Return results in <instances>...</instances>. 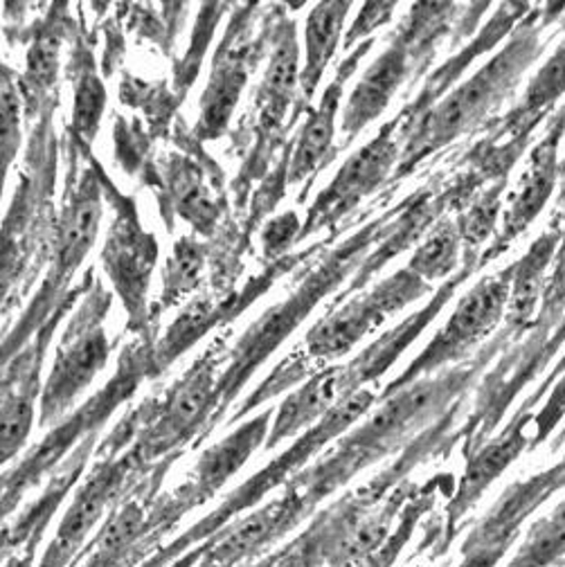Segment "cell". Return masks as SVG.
I'll use <instances>...</instances> for the list:
<instances>
[{
    "mask_svg": "<svg viewBox=\"0 0 565 567\" xmlns=\"http://www.w3.org/2000/svg\"><path fill=\"white\" fill-rule=\"evenodd\" d=\"M510 338L503 333L477 357L453 370L423 377L392 394L381 396V405L340 440L325 457L296 475V482L320 505L363 468L377 464L401 446L414 444L433 423H440L455 410L460 396L475 383L493 353Z\"/></svg>",
    "mask_w": 565,
    "mask_h": 567,
    "instance_id": "1",
    "label": "cell"
},
{
    "mask_svg": "<svg viewBox=\"0 0 565 567\" xmlns=\"http://www.w3.org/2000/svg\"><path fill=\"white\" fill-rule=\"evenodd\" d=\"M471 270L473 268L466 266L455 279H449L427 307L403 320L392 331L383 333L379 340L366 347L357 359H351L345 365L316 372L309 381L302 383V388L289 394V399L277 408L266 449H275L285 440L311 431L318 421H322L345 399L366 390L368 383H374L379 377H383L401 353L421 336V331L438 318V313L451 300L464 277L471 275Z\"/></svg>",
    "mask_w": 565,
    "mask_h": 567,
    "instance_id": "2",
    "label": "cell"
},
{
    "mask_svg": "<svg viewBox=\"0 0 565 567\" xmlns=\"http://www.w3.org/2000/svg\"><path fill=\"white\" fill-rule=\"evenodd\" d=\"M538 17L541 12H534L532 21L518 25L514 39L486 65H482L469 82L458 86L444 102L417 120L414 128L405 133V147L399 163L401 176L410 174L414 165L446 147L462 133L471 131L493 109L503 104V100L516 89L525 70L543 52V28L536 23Z\"/></svg>",
    "mask_w": 565,
    "mask_h": 567,
    "instance_id": "3",
    "label": "cell"
},
{
    "mask_svg": "<svg viewBox=\"0 0 565 567\" xmlns=\"http://www.w3.org/2000/svg\"><path fill=\"white\" fill-rule=\"evenodd\" d=\"M377 399H381V394H377L370 388L345 399L322 421H318L311 431H307L289 451H285L268 466H264L259 473H255L248 482H244L237 491H233L215 512L207 514L196 525H192L172 543L163 545L140 567H170L185 551L207 540L209 536H215L226 525L244 516L248 509L257 507L266 498L268 491L277 488L279 484H289L298 473H302V468L309 464L311 457H316L327 444H331L338 435L349 431L361 416H366L374 408Z\"/></svg>",
    "mask_w": 565,
    "mask_h": 567,
    "instance_id": "4",
    "label": "cell"
},
{
    "mask_svg": "<svg viewBox=\"0 0 565 567\" xmlns=\"http://www.w3.org/2000/svg\"><path fill=\"white\" fill-rule=\"evenodd\" d=\"M150 340L135 342L122 351L115 377L82 408H78L68 419L59 421L54 429L34 446L21 464L6 471L3 480V514L10 518L25 493L34 488L50 471H56L68 455L91 437H97L109 416L126 403L140 388V383L154 377Z\"/></svg>",
    "mask_w": 565,
    "mask_h": 567,
    "instance_id": "5",
    "label": "cell"
},
{
    "mask_svg": "<svg viewBox=\"0 0 565 567\" xmlns=\"http://www.w3.org/2000/svg\"><path fill=\"white\" fill-rule=\"evenodd\" d=\"M431 284L412 275L408 268L399 270L370 293H363L322 318L302 340V347L287 357L270 374L273 383L285 392L307 379L314 363L338 361L355 349L368 333L381 327L388 318L399 313L417 298L427 296Z\"/></svg>",
    "mask_w": 565,
    "mask_h": 567,
    "instance_id": "6",
    "label": "cell"
},
{
    "mask_svg": "<svg viewBox=\"0 0 565 567\" xmlns=\"http://www.w3.org/2000/svg\"><path fill=\"white\" fill-rule=\"evenodd\" d=\"M170 464L145 468L129 451L117 457H100L95 468L78 488L73 503L63 514L56 534L37 567H70L86 549L91 534L111 516L129 495L150 482H161Z\"/></svg>",
    "mask_w": 565,
    "mask_h": 567,
    "instance_id": "7",
    "label": "cell"
},
{
    "mask_svg": "<svg viewBox=\"0 0 565 567\" xmlns=\"http://www.w3.org/2000/svg\"><path fill=\"white\" fill-rule=\"evenodd\" d=\"M316 503L298 484L289 482L285 495L239 516L215 536L198 543L172 565L176 567H246L270 551L275 545L296 532L316 512Z\"/></svg>",
    "mask_w": 565,
    "mask_h": 567,
    "instance_id": "8",
    "label": "cell"
},
{
    "mask_svg": "<svg viewBox=\"0 0 565 567\" xmlns=\"http://www.w3.org/2000/svg\"><path fill=\"white\" fill-rule=\"evenodd\" d=\"M109 309L111 298L97 291L86 298L65 327L50 377L41 392L39 423L43 429L63 421L70 408L78 403L109 363L111 342L104 327Z\"/></svg>",
    "mask_w": 565,
    "mask_h": 567,
    "instance_id": "9",
    "label": "cell"
},
{
    "mask_svg": "<svg viewBox=\"0 0 565 567\" xmlns=\"http://www.w3.org/2000/svg\"><path fill=\"white\" fill-rule=\"evenodd\" d=\"M510 293H512V268L493 277L480 279L475 287L460 300L458 309L453 311L449 322L438 331V336L429 342V347L419 353L399 379H394L381 392V396L392 394L423 377L440 372L449 363L464 359L477 342H482L493 329L499 327V322L507 313Z\"/></svg>",
    "mask_w": 565,
    "mask_h": 567,
    "instance_id": "10",
    "label": "cell"
},
{
    "mask_svg": "<svg viewBox=\"0 0 565 567\" xmlns=\"http://www.w3.org/2000/svg\"><path fill=\"white\" fill-rule=\"evenodd\" d=\"M102 219V203L100 192L91 176L84 178L78 196L65 207V215L61 219L59 237L54 241V264L52 272L45 281L41 296L28 309L23 320L17 324L12 333L6 336V361L14 359L17 353L48 324L50 309L54 307L56 296L63 291L68 284L70 272H75L78 266L84 261L86 252L93 248Z\"/></svg>",
    "mask_w": 565,
    "mask_h": 567,
    "instance_id": "11",
    "label": "cell"
},
{
    "mask_svg": "<svg viewBox=\"0 0 565 567\" xmlns=\"http://www.w3.org/2000/svg\"><path fill=\"white\" fill-rule=\"evenodd\" d=\"M397 124L399 120L388 124L381 135L368 142L361 152H357L340 167L331 185L314 203L309 221L302 228V237L333 226L390 176L392 167L401 163L403 154L394 137Z\"/></svg>",
    "mask_w": 565,
    "mask_h": 567,
    "instance_id": "12",
    "label": "cell"
},
{
    "mask_svg": "<svg viewBox=\"0 0 565 567\" xmlns=\"http://www.w3.org/2000/svg\"><path fill=\"white\" fill-rule=\"evenodd\" d=\"M270 425L273 410H264L244 425H239L233 435L224 437L215 446H209L194 464L187 480L174 493H170L167 498H163L170 512L178 520H183L192 509H198L215 498L224 484L233 475H237L239 468L250 460V455L259 446H266Z\"/></svg>",
    "mask_w": 565,
    "mask_h": 567,
    "instance_id": "13",
    "label": "cell"
},
{
    "mask_svg": "<svg viewBox=\"0 0 565 567\" xmlns=\"http://www.w3.org/2000/svg\"><path fill=\"white\" fill-rule=\"evenodd\" d=\"M95 449V437L80 444L50 477L45 491L25 507L14 520L6 523L3 529V567H37V547L50 527L54 514L59 512L65 495L82 477L91 453Z\"/></svg>",
    "mask_w": 565,
    "mask_h": 567,
    "instance_id": "14",
    "label": "cell"
},
{
    "mask_svg": "<svg viewBox=\"0 0 565 567\" xmlns=\"http://www.w3.org/2000/svg\"><path fill=\"white\" fill-rule=\"evenodd\" d=\"M156 261L154 239L137 228L133 217L115 221L104 248V268L129 311V329L147 333V287Z\"/></svg>",
    "mask_w": 565,
    "mask_h": 567,
    "instance_id": "15",
    "label": "cell"
},
{
    "mask_svg": "<svg viewBox=\"0 0 565 567\" xmlns=\"http://www.w3.org/2000/svg\"><path fill=\"white\" fill-rule=\"evenodd\" d=\"M565 135V111L558 113V117L549 124L547 135L538 142L536 150L530 156V165L525 174L521 176V183L516 192L510 198V207L503 224V235L499 237L496 246H493L480 264H486V259L501 255L516 237H521L532 221L541 215L545 203L549 200L554 185L561 176V161H558V145Z\"/></svg>",
    "mask_w": 565,
    "mask_h": 567,
    "instance_id": "16",
    "label": "cell"
},
{
    "mask_svg": "<svg viewBox=\"0 0 565 567\" xmlns=\"http://www.w3.org/2000/svg\"><path fill=\"white\" fill-rule=\"evenodd\" d=\"M414 48L403 39V34L388 45V50L366 70V75L349 95L342 115L345 142L355 140L370 122H374L392 102L394 93L410 73Z\"/></svg>",
    "mask_w": 565,
    "mask_h": 567,
    "instance_id": "17",
    "label": "cell"
},
{
    "mask_svg": "<svg viewBox=\"0 0 565 567\" xmlns=\"http://www.w3.org/2000/svg\"><path fill=\"white\" fill-rule=\"evenodd\" d=\"M563 237L561 226H552L543 233L530 248V252L512 266V293L507 305V329L503 331L507 338L521 336L527 327H532L536 318V309L543 302L545 293V272L554 264L558 244Z\"/></svg>",
    "mask_w": 565,
    "mask_h": 567,
    "instance_id": "18",
    "label": "cell"
},
{
    "mask_svg": "<svg viewBox=\"0 0 565 567\" xmlns=\"http://www.w3.org/2000/svg\"><path fill=\"white\" fill-rule=\"evenodd\" d=\"M370 50V43H366L355 56H351V63H355L359 56H363ZM351 63L347 70H340L338 78L333 80V84L327 89L318 111L309 117V122L305 124L298 145L291 158V167H289V183H300L307 176L316 174V169L325 163L331 142H333V133H336V113L340 106V95H342V86L345 80L351 70Z\"/></svg>",
    "mask_w": 565,
    "mask_h": 567,
    "instance_id": "19",
    "label": "cell"
},
{
    "mask_svg": "<svg viewBox=\"0 0 565 567\" xmlns=\"http://www.w3.org/2000/svg\"><path fill=\"white\" fill-rule=\"evenodd\" d=\"M244 302H224L215 305L212 300H201L189 305L165 331L158 344L152 349V368L154 377L163 374L174 361H178L187 349H192L209 329L219 327L222 322L237 318V313L244 309Z\"/></svg>",
    "mask_w": 565,
    "mask_h": 567,
    "instance_id": "20",
    "label": "cell"
},
{
    "mask_svg": "<svg viewBox=\"0 0 565 567\" xmlns=\"http://www.w3.org/2000/svg\"><path fill=\"white\" fill-rule=\"evenodd\" d=\"M246 80H248V61L244 52L224 48L219 59L215 61V73H212V80L203 95V106H201V131L207 137L217 135L228 124Z\"/></svg>",
    "mask_w": 565,
    "mask_h": 567,
    "instance_id": "21",
    "label": "cell"
},
{
    "mask_svg": "<svg viewBox=\"0 0 565 567\" xmlns=\"http://www.w3.org/2000/svg\"><path fill=\"white\" fill-rule=\"evenodd\" d=\"M349 8H351L349 3H318L316 10H311L309 14L307 32H305L307 63L300 75V84L307 102L314 97L325 75V68L338 48Z\"/></svg>",
    "mask_w": 565,
    "mask_h": 567,
    "instance_id": "22",
    "label": "cell"
},
{
    "mask_svg": "<svg viewBox=\"0 0 565 567\" xmlns=\"http://www.w3.org/2000/svg\"><path fill=\"white\" fill-rule=\"evenodd\" d=\"M298 41L294 23L285 25L275 39V50L270 54V65L266 70V78L259 89V104L264 106V117L273 122H281L291 104L296 84L300 82L298 70Z\"/></svg>",
    "mask_w": 565,
    "mask_h": 567,
    "instance_id": "23",
    "label": "cell"
},
{
    "mask_svg": "<svg viewBox=\"0 0 565 567\" xmlns=\"http://www.w3.org/2000/svg\"><path fill=\"white\" fill-rule=\"evenodd\" d=\"M563 93H565V39L554 50V54L547 59V63L538 70L536 78L532 80V84L525 93V102L514 111L507 126L534 131V126L538 124L543 113H547V109L552 104H556V100Z\"/></svg>",
    "mask_w": 565,
    "mask_h": 567,
    "instance_id": "24",
    "label": "cell"
},
{
    "mask_svg": "<svg viewBox=\"0 0 565 567\" xmlns=\"http://www.w3.org/2000/svg\"><path fill=\"white\" fill-rule=\"evenodd\" d=\"M565 565V501L532 525L507 567H561Z\"/></svg>",
    "mask_w": 565,
    "mask_h": 567,
    "instance_id": "25",
    "label": "cell"
},
{
    "mask_svg": "<svg viewBox=\"0 0 565 567\" xmlns=\"http://www.w3.org/2000/svg\"><path fill=\"white\" fill-rule=\"evenodd\" d=\"M460 230L458 224L451 221H442L429 237L423 241L410 264L408 270L412 275H417L423 281H435L442 279L446 275H451L458 266V257H460Z\"/></svg>",
    "mask_w": 565,
    "mask_h": 567,
    "instance_id": "26",
    "label": "cell"
},
{
    "mask_svg": "<svg viewBox=\"0 0 565 567\" xmlns=\"http://www.w3.org/2000/svg\"><path fill=\"white\" fill-rule=\"evenodd\" d=\"M435 503V491L431 488H417V493L412 495V501L405 505L392 536L383 543V547H379L374 554L357 560V563H349L347 567H392L397 563V558L401 556V551L405 549V545L410 543L417 523L421 520V516L427 514Z\"/></svg>",
    "mask_w": 565,
    "mask_h": 567,
    "instance_id": "27",
    "label": "cell"
},
{
    "mask_svg": "<svg viewBox=\"0 0 565 567\" xmlns=\"http://www.w3.org/2000/svg\"><path fill=\"white\" fill-rule=\"evenodd\" d=\"M203 270V250L192 241L183 239L176 244L174 255L167 264V277L163 289V307L176 305L183 296L198 287Z\"/></svg>",
    "mask_w": 565,
    "mask_h": 567,
    "instance_id": "28",
    "label": "cell"
},
{
    "mask_svg": "<svg viewBox=\"0 0 565 567\" xmlns=\"http://www.w3.org/2000/svg\"><path fill=\"white\" fill-rule=\"evenodd\" d=\"M505 181H501L496 187H491L486 194H482L458 221V230L462 241L471 248H480L496 228V219L501 215V196H503Z\"/></svg>",
    "mask_w": 565,
    "mask_h": 567,
    "instance_id": "29",
    "label": "cell"
},
{
    "mask_svg": "<svg viewBox=\"0 0 565 567\" xmlns=\"http://www.w3.org/2000/svg\"><path fill=\"white\" fill-rule=\"evenodd\" d=\"M106 104V91L97 75L91 68L82 70L75 86V113H73V126L75 133L84 140H93L104 113Z\"/></svg>",
    "mask_w": 565,
    "mask_h": 567,
    "instance_id": "30",
    "label": "cell"
},
{
    "mask_svg": "<svg viewBox=\"0 0 565 567\" xmlns=\"http://www.w3.org/2000/svg\"><path fill=\"white\" fill-rule=\"evenodd\" d=\"M0 140H3V169L8 174L21 145V95L8 68L3 78V100H0Z\"/></svg>",
    "mask_w": 565,
    "mask_h": 567,
    "instance_id": "31",
    "label": "cell"
},
{
    "mask_svg": "<svg viewBox=\"0 0 565 567\" xmlns=\"http://www.w3.org/2000/svg\"><path fill=\"white\" fill-rule=\"evenodd\" d=\"M554 270L547 279V287L543 293V302H541V313H538V327H541V336H552L549 331L556 327V322L561 320L563 311H565V230L554 257Z\"/></svg>",
    "mask_w": 565,
    "mask_h": 567,
    "instance_id": "32",
    "label": "cell"
},
{
    "mask_svg": "<svg viewBox=\"0 0 565 567\" xmlns=\"http://www.w3.org/2000/svg\"><path fill=\"white\" fill-rule=\"evenodd\" d=\"M59 34L43 32L28 52V80L39 89H50L59 70Z\"/></svg>",
    "mask_w": 565,
    "mask_h": 567,
    "instance_id": "33",
    "label": "cell"
},
{
    "mask_svg": "<svg viewBox=\"0 0 565 567\" xmlns=\"http://www.w3.org/2000/svg\"><path fill=\"white\" fill-rule=\"evenodd\" d=\"M298 237H302V226L298 221L296 212L277 217L275 221H270L266 226V230L261 235L266 257H279L281 252H287Z\"/></svg>",
    "mask_w": 565,
    "mask_h": 567,
    "instance_id": "34",
    "label": "cell"
},
{
    "mask_svg": "<svg viewBox=\"0 0 565 567\" xmlns=\"http://www.w3.org/2000/svg\"><path fill=\"white\" fill-rule=\"evenodd\" d=\"M563 414H565V377L552 388V394H549L545 408L541 410V414H536L532 419L534 435H532L530 449H536L538 444H543L549 437V433L556 429Z\"/></svg>",
    "mask_w": 565,
    "mask_h": 567,
    "instance_id": "35",
    "label": "cell"
},
{
    "mask_svg": "<svg viewBox=\"0 0 565 567\" xmlns=\"http://www.w3.org/2000/svg\"><path fill=\"white\" fill-rule=\"evenodd\" d=\"M394 8H397L394 3H368V6H363L359 19L355 21V25H351L349 34L345 37V48H351L359 39L368 37L379 25L388 23L392 12H394Z\"/></svg>",
    "mask_w": 565,
    "mask_h": 567,
    "instance_id": "36",
    "label": "cell"
},
{
    "mask_svg": "<svg viewBox=\"0 0 565 567\" xmlns=\"http://www.w3.org/2000/svg\"><path fill=\"white\" fill-rule=\"evenodd\" d=\"M275 567H325V558L302 532L289 545H285V556L279 558Z\"/></svg>",
    "mask_w": 565,
    "mask_h": 567,
    "instance_id": "37",
    "label": "cell"
},
{
    "mask_svg": "<svg viewBox=\"0 0 565 567\" xmlns=\"http://www.w3.org/2000/svg\"><path fill=\"white\" fill-rule=\"evenodd\" d=\"M281 556H285V547H279V549L270 551L268 556H264V558H259V560H255V563H250V565H246V567H275Z\"/></svg>",
    "mask_w": 565,
    "mask_h": 567,
    "instance_id": "38",
    "label": "cell"
},
{
    "mask_svg": "<svg viewBox=\"0 0 565 567\" xmlns=\"http://www.w3.org/2000/svg\"><path fill=\"white\" fill-rule=\"evenodd\" d=\"M561 176L565 178V158L561 163ZM561 205H565V185H563V192H561Z\"/></svg>",
    "mask_w": 565,
    "mask_h": 567,
    "instance_id": "39",
    "label": "cell"
},
{
    "mask_svg": "<svg viewBox=\"0 0 565 567\" xmlns=\"http://www.w3.org/2000/svg\"><path fill=\"white\" fill-rule=\"evenodd\" d=\"M170 567H176V565H170Z\"/></svg>",
    "mask_w": 565,
    "mask_h": 567,
    "instance_id": "40",
    "label": "cell"
}]
</instances>
